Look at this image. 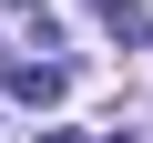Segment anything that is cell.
Masks as SVG:
<instances>
[{
    "label": "cell",
    "mask_w": 153,
    "mask_h": 143,
    "mask_svg": "<svg viewBox=\"0 0 153 143\" xmlns=\"http://www.w3.org/2000/svg\"><path fill=\"white\" fill-rule=\"evenodd\" d=\"M10 92H21L31 112H51V102L71 92V72H61V61H21V72H10Z\"/></svg>",
    "instance_id": "1"
},
{
    "label": "cell",
    "mask_w": 153,
    "mask_h": 143,
    "mask_svg": "<svg viewBox=\"0 0 153 143\" xmlns=\"http://www.w3.org/2000/svg\"><path fill=\"white\" fill-rule=\"evenodd\" d=\"M31 143H82V133H31Z\"/></svg>",
    "instance_id": "4"
},
{
    "label": "cell",
    "mask_w": 153,
    "mask_h": 143,
    "mask_svg": "<svg viewBox=\"0 0 153 143\" xmlns=\"http://www.w3.org/2000/svg\"><path fill=\"white\" fill-rule=\"evenodd\" d=\"M102 143H133V133H123V123H112V133H102Z\"/></svg>",
    "instance_id": "5"
},
{
    "label": "cell",
    "mask_w": 153,
    "mask_h": 143,
    "mask_svg": "<svg viewBox=\"0 0 153 143\" xmlns=\"http://www.w3.org/2000/svg\"><path fill=\"white\" fill-rule=\"evenodd\" d=\"M92 21L112 41H153V10H143V0H92Z\"/></svg>",
    "instance_id": "2"
},
{
    "label": "cell",
    "mask_w": 153,
    "mask_h": 143,
    "mask_svg": "<svg viewBox=\"0 0 153 143\" xmlns=\"http://www.w3.org/2000/svg\"><path fill=\"white\" fill-rule=\"evenodd\" d=\"M10 10H21V21H41V10H51V0H10Z\"/></svg>",
    "instance_id": "3"
}]
</instances>
